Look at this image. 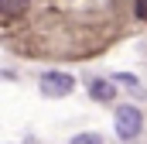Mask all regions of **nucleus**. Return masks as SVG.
Listing matches in <instances>:
<instances>
[{"label": "nucleus", "instance_id": "f257e3e1", "mask_svg": "<svg viewBox=\"0 0 147 144\" xmlns=\"http://www.w3.org/2000/svg\"><path fill=\"white\" fill-rule=\"evenodd\" d=\"M72 89H75V79L69 72H45L41 75V96H48V100H65Z\"/></svg>", "mask_w": 147, "mask_h": 144}, {"label": "nucleus", "instance_id": "f03ea898", "mask_svg": "<svg viewBox=\"0 0 147 144\" xmlns=\"http://www.w3.org/2000/svg\"><path fill=\"white\" fill-rule=\"evenodd\" d=\"M140 130H144V113H140L137 107L127 103V107L116 110V134H120L123 141H134Z\"/></svg>", "mask_w": 147, "mask_h": 144}, {"label": "nucleus", "instance_id": "7ed1b4c3", "mask_svg": "<svg viewBox=\"0 0 147 144\" xmlns=\"http://www.w3.org/2000/svg\"><path fill=\"white\" fill-rule=\"evenodd\" d=\"M113 82H116V79H92V82H89V96H92V100H96V103H113V100H116V86H113Z\"/></svg>", "mask_w": 147, "mask_h": 144}, {"label": "nucleus", "instance_id": "20e7f679", "mask_svg": "<svg viewBox=\"0 0 147 144\" xmlns=\"http://www.w3.org/2000/svg\"><path fill=\"white\" fill-rule=\"evenodd\" d=\"M113 79H116L120 86H127V89H130L134 96H147V93H144V86H140V79H137V75H130V72H116Z\"/></svg>", "mask_w": 147, "mask_h": 144}, {"label": "nucleus", "instance_id": "39448f33", "mask_svg": "<svg viewBox=\"0 0 147 144\" xmlns=\"http://www.w3.org/2000/svg\"><path fill=\"white\" fill-rule=\"evenodd\" d=\"M0 10H3L7 17H14V14L28 10V0H0Z\"/></svg>", "mask_w": 147, "mask_h": 144}, {"label": "nucleus", "instance_id": "423d86ee", "mask_svg": "<svg viewBox=\"0 0 147 144\" xmlns=\"http://www.w3.org/2000/svg\"><path fill=\"white\" fill-rule=\"evenodd\" d=\"M69 144H103V137L89 130V134H75V137H72V141H69Z\"/></svg>", "mask_w": 147, "mask_h": 144}, {"label": "nucleus", "instance_id": "0eeeda50", "mask_svg": "<svg viewBox=\"0 0 147 144\" xmlns=\"http://www.w3.org/2000/svg\"><path fill=\"white\" fill-rule=\"evenodd\" d=\"M134 17L137 21H147V0H134Z\"/></svg>", "mask_w": 147, "mask_h": 144}]
</instances>
